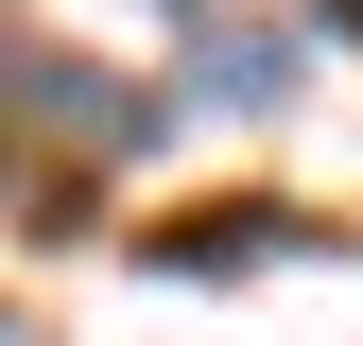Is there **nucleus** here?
Here are the masks:
<instances>
[{
  "label": "nucleus",
  "instance_id": "1",
  "mask_svg": "<svg viewBox=\"0 0 363 346\" xmlns=\"http://www.w3.org/2000/svg\"><path fill=\"white\" fill-rule=\"evenodd\" d=\"M0 104H18V121H52V139H86V156H121V139H156V104H139V86H104V69H69V52H18V69H0Z\"/></svg>",
  "mask_w": 363,
  "mask_h": 346
},
{
  "label": "nucleus",
  "instance_id": "2",
  "mask_svg": "<svg viewBox=\"0 0 363 346\" xmlns=\"http://www.w3.org/2000/svg\"><path fill=\"white\" fill-rule=\"evenodd\" d=\"M294 242H329V225H294V208H191V225H139L156 277H242V260H294Z\"/></svg>",
  "mask_w": 363,
  "mask_h": 346
}]
</instances>
